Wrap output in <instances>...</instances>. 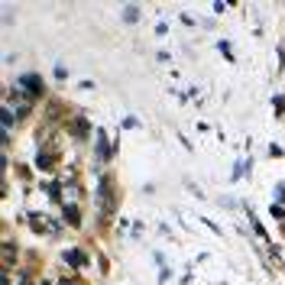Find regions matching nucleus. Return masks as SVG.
I'll list each match as a JSON object with an SVG mask.
<instances>
[{"instance_id":"1","label":"nucleus","mask_w":285,"mask_h":285,"mask_svg":"<svg viewBox=\"0 0 285 285\" xmlns=\"http://www.w3.org/2000/svg\"><path fill=\"white\" fill-rule=\"evenodd\" d=\"M23 81H26V88H30L33 94H39V81H36V78H23Z\"/></svg>"}]
</instances>
